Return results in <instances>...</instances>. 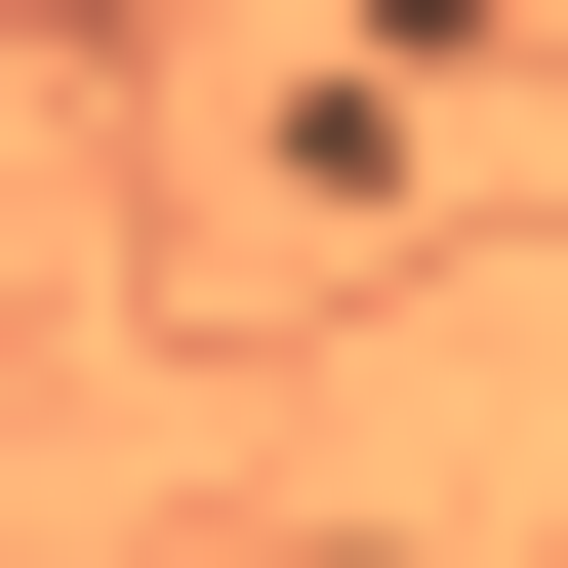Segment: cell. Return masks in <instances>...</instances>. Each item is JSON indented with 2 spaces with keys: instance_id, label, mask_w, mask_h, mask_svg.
I'll return each instance as SVG.
<instances>
[{
  "instance_id": "1",
  "label": "cell",
  "mask_w": 568,
  "mask_h": 568,
  "mask_svg": "<svg viewBox=\"0 0 568 568\" xmlns=\"http://www.w3.org/2000/svg\"><path fill=\"white\" fill-rule=\"evenodd\" d=\"M366 41H528V0H366Z\"/></svg>"
}]
</instances>
